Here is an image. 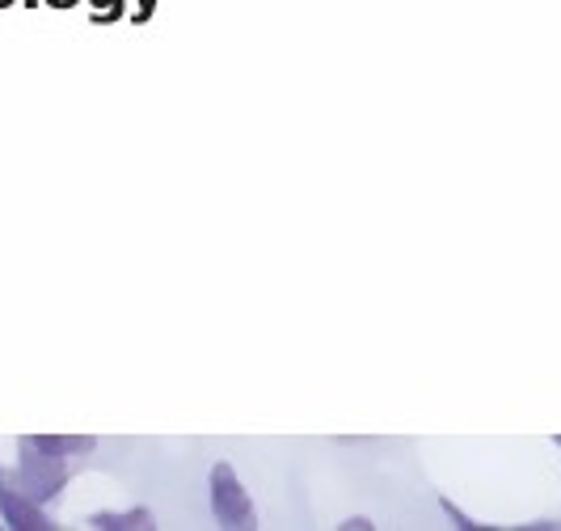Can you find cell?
I'll return each instance as SVG.
<instances>
[{
	"label": "cell",
	"instance_id": "obj_1",
	"mask_svg": "<svg viewBox=\"0 0 561 531\" xmlns=\"http://www.w3.org/2000/svg\"><path fill=\"white\" fill-rule=\"evenodd\" d=\"M98 439H64V435H26L22 439V460H18V473L13 485L34 498V503H51L59 489L68 485V455L72 451H93Z\"/></svg>",
	"mask_w": 561,
	"mask_h": 531
},
{
	"label": "cell",
	"instance_id": "obj_2",
	"mask_svg": "<svg viewBox=\"0 0 561 531\" xmlns=\"http://www.w3.org/2000/svg\"><path fill=\"white\" fill-rule=\"evenodd\" d=\"M207 489H211V515H216L220 528H241V531L257 528V510H253L241 476L232 473L228 464H216V469H211V485H207Z\"/></svg>",
	"mask_w": 561,
	"mask_h": 531
},
{
	"label": "cell",
	"instance_id": "obj_3",
	"mask_svg": "<svg viewBox=\"0 0 561 531\" xmlns=\"http://www.w3.org/2000/svg\"><path fill=\"white\" fill-rule=\"evenodd\" d=\"M0 515H4V523L9 528H22V531H47L56 528L51 519H47V510H43V503H34V498H26L18 485H13V476H9V485H0Z\"/></svg>",
	"mask_w": 561,
	"mask_h": 531
},
{
	"label": "cell",
	"instance_id": "obj_4",
	"mask_svg": "<svg viewBox=\"0 0 561 531\" xmlns=\"http://www.w3.org/2000/svg\"><path fill=\"white\" fill-rule=\"evenodd\" d=\"M89 528L98 531H131V528H152V515L148 510H98L93 519H89Z\"/></svg>",
	"mask_w": 561,
	"mask_h": 531
},
{
	"label": "cell",
	"instance_id": "obj_5",
	"mask_svg": "<svg viewBox=\"0 0 561 531\" xmlns=\"http://www.w3.org/2000/svg\"><path fill=\"white\" fill-rule=\"evenodd\" d=\"M444 515H451V519H456V528H481V523H473V519H469V515H465V510H456V506L451 503H444Z\"/></svg>",
	"mask_w": 561,
	"mask_h": 531
},
{
	"label": "cell",
	"instance_id": "obj_6",
	"mask_svg": "<svg viewBox=\"0 0 561 531\" xmlns=\"http://www.w3.org/2000/svg\"><path fill=\"white\" fill-rule=\"evenodd\" d=\"M51 4H72V0H51Z\"/></svg>",
	"mask_w": 561,
	"mask_h": 531
},
{
	"label": "cell",
	"instance_id": "obj_7",
	"mask_svg": "<svg viewBox=\"0 0 561 531\" xmlns=\"http://www.w3.org/2000/svg\"><path fill=\"white\" fill-rule=\"evenodd\" d=\"M558 448H561V439H558Z\"/></svg>",
	"mask_w": 561,
	"mask_h": 531
}]
</instances>
